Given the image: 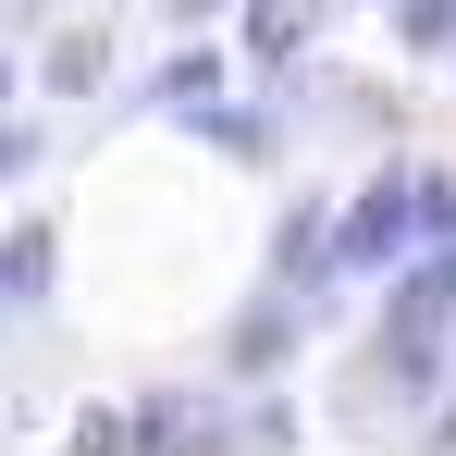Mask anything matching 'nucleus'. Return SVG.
Instances as JSON below:
<instances>
[{"mask_svg":"<svg viewBox=\"0 0 456 456\" xmlns=\"http://www.w3.org/2000/svg\"><path fill=\"white\" fill-rule=\"evenodd\" d=\"M407 210H419V198H407V185H395V173H382L370 198H358V210H346V247H333V259H346V272H382V259H395V247H407Z\"/></svg>","mask_w":456,"mask_h":456,"instance_id":"1","label":"nucleus"}]
</instances>
